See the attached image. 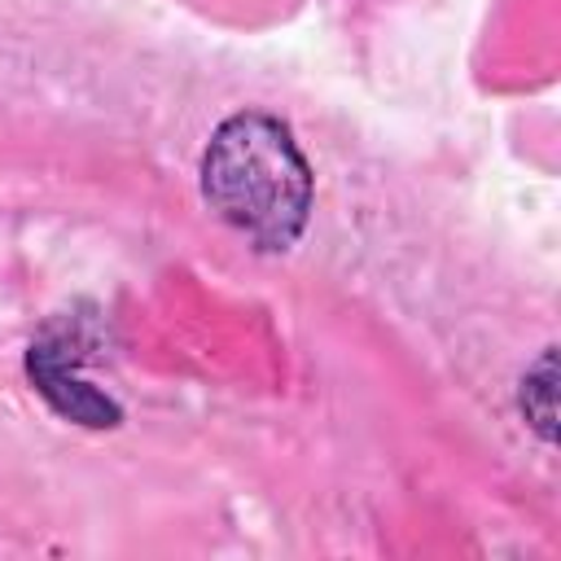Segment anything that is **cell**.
Returning a JSON list of instances; mask_svg holds the SVG:
<instances>
[{
  "mask_svg": "<svg viewBox=\"0 0 561 561\" xmlns=\"http://www.w3.org/2000/svg\"><path fill=\"white\" fill-rule=\"evenodd\" d=\"M202 193L224 224L267 250H280L307 224L311 171L276 118L237 114L210 136Z\"/></svg>",
  "mask_w": 561,
  "mask_h": 561,
  "instance_id": "1",
  "label": "cell"
},
{
  "mask_svg": "<svg viewBox=\"0 0 561 561\" xmlns=\"http://www.w3.org/2000/svg\"><path fill=\"white\" fill-rule=\"evenodd\" d=\"M31 377H35V381H39V390H44L61 412H70L75 421H88V425H110V421H114V403H110V399H101L96 390H88L83 381L66 377V368H61V364H48V355H44V351H35V355H31Z\"/></svg>",
  "mask_w": 561,
  "mask_h": 561,
  "instance_id": "2",
  "label": "cell"
},
{
  "mask_svg": "<svg viewBox=\"0 0 561 561\" xmlns=\"http://www.w3.org/2000/svg\"><path fill=\"white\" fill-rule=\"evenodd\" d=\"M526 390L539 394V408H535V425L543 434H552V355L539 359V377H526Z\"/></svg>",
  "mask_w": 561,
  "mask_h": 561,
  "instance_id": "3",
  "label": "cell"
}]
</instances>
